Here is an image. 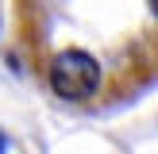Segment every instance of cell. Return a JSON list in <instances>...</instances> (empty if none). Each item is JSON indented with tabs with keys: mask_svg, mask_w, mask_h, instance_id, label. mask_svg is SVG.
Instances as JSON below:
<instances>
[{
	"mask_svg": "<svg viewBox=\"0 0 158 154\" xmlns=\"http://www.w3.org/2000/svg\"><path fill=\"white\" fill-rule=\"evenodd\" d=\"M12 35L54 100L108 112L158 73V0H12Z\"/></svg>",
	"mask_w": 158,
	"mask_h": 154,
	"instance_id": "cell-1",
	"label": "cell"
},
{
	"mask_svg": "<svg viewBox=\"0 0 158 154\" xmlns=\"http://www.w3.org/2000/svg\"><path fill=\"white\" fill-rule=\"evenodd\" d=\"M0 146H4V139H0Z\"/></svg>",
	"mask_w": 158,
	"mask_h": 154,
	"instance_id": "cell-2",
	"label": "cell"
}]
</instances>
